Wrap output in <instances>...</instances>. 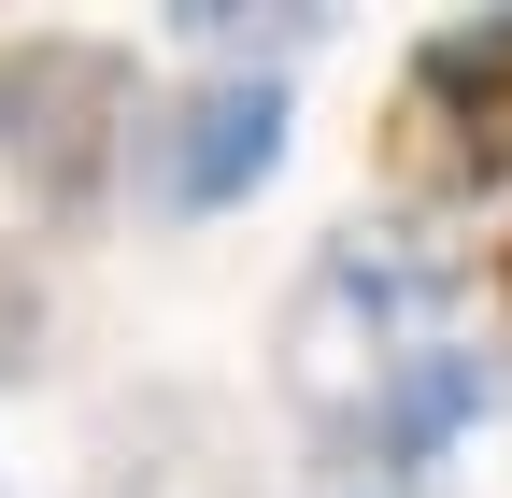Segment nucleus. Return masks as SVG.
<instances>
[{"instance_id": "1", "label": "nucleus", "mask_w": 512, "mask_h": 498, "mask_svg": "<svg viewBox=\"0 0 512 498\" xmlns=\"http://www.w3.org/2000/svg\"><path fill=\"white\" fill-rule=\"evenodd\" d=\"M427 299H441V271H413L399 242H370V228H342L328 257L299 271V299H285V399L328 427V442H356V427L384 413V385L427 356L413 342Z\"/></svg>"}, {"instance_id": "2", "label": "nucleus", "mask_w": 512, "mask_h": 498, "mask_svg": "<svg viewBox=\"0 0 512 498\" xmlns=\"http://www.w3.org/2000/svg\"><path fill=\"white\" fill-rule=\"evenodd\" d=\"M143 143V72L128 43H0V157H15L43 200H100V171Z\"/></svg>"}, {"instance_id": "3", "label": "nucleus", "mask_w": 512, "mask_h": 498, "mask_svg": "<svg viewBox=\"0 0 512 498\" xmlns=\"http://www.w3.org/2000/svg\"><path fill=\"white\" fill-rule=\"evenodd\" d=\"M157 214H228L256 185L285 171V72H200L143 114V143H128Z\"/></svg>"}, {"instance_id": "4", "label": "nucleus", "mask_w": 512, "mask_h": 498, "mask_svg": "<svg viewBox=\"0 0 512 498\" xmlns=\"http://www.w3.org/2000/svg\"><path fill=\"white\" fill-rule=\"evenodd\" d=\"M470 413H484V356H456V342H427V356L399 370V385H384V413L356 427V456H370L384 484H413V470H427L441 442H456Z\"/></svg>"}, {"instance_id": "5", "label": "nucleus", "mask_w": 512, "mask_h": 498, "mask_svg": "<svg viewBox=\"0 0 512 498\" xmlns=\"http://www.w3.org/2000/svg\"><path fill=\"white\" fill-rule=\"evenodd\" d=\"M484 185H512V129H498V143H484Z\"/></svg>"}, {"instance_id": "6", "label": "nucleus", "mask_w": 512, "mask_h": 498, "mask_svg": "<svg viewBox=\"0 0 512 498\" xmlns=\"http://www.w3.org/2000/svg\"><path fill=\"white\" fill-rule=\"evenodd\" d=\"M498 299H512V257H498Z\"/></svg>"}]
</instances>
